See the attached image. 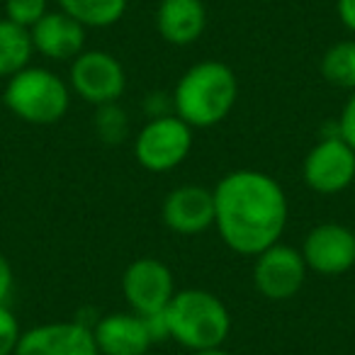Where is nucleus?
Returning <instances> with one entry per match:
<instances>
[{
	"label": "nucleus",
	"mask_w": 355,
	"mask_h": 355,
	"mask_svg": "<svg viewBox=\"0 0 355 355\" xmlns=\"http://www.w3.org/2000/svg\"><path fill=\"white\" fill-rule=\"evenodd\" d=\"M214 227L239 256H253L280 241L287 227V195L275 178L253 168L232 171L217 183Z\"/></svg>",
	"instance_id": "f257e3e1"
},
{
	"label": "nucleus",
	"mask_w": 355,
	"mask_h": 355,
	"mask_svg": "<svg viewBox=\"0 0 355 355\" xmlns=\"http://www.w3.org/2000/svg\"><path fill=\"white\" fill-rule=\"evenodd\" d=\"M236 100L239 78L232 66L205 59L180 76L173 90V112L193 129H209L229 117Z\"/></svg>",
	"instance_id": "f03ea898"
},
{
	"label": "nucleus",
	"mask_w": 355,
	"mask_h": 355,
	"mask_svg": "<svg viewBox=\"0 0 355 355\" xmlns=\"http://www.w3.org/2000/svg\"><path fill=\"white\" fill-rule=\"evenodd\" d=\"M168 338L188 348L190 353L222 348L232 334V314L214 292L188 287L173 295L163 311Z\"/></svg>",
	"instance_id": "7ed1b4c3"
},
{
	"label": "nucleus",
	"mask_w": 355,
	"mask_h": 355,
	"mask_svg": "<svg viewBox=\"0 0 355 355\" xmlns=\"http://www.w3.org/2000/svg\"><path fill=\"white\" fill-rule=\"evenodd\" d=\"M3 105L17 119L35 127H49L66 117L71 107V88L59 73L42 66H27L10 76L3 90Z\"/></svg>",
	"instance_id": "20e7f679"
},
{
	"label": "nucleus",
	"mask_w": 355,
	"mask_h": 355,
	"mask_svg": "<svg viewBox=\"0 0 355 355\" xmlns=\"http://www.w3.org/2000/svg\"><path fill=\"white\" fill-rule=\"evenodd\" d=\"M193 151V127L173 114L151 117L134 139V158L151 173L178 168Z\"/></svg>",
	"instance_id": "39448f33"
},
{
	"label": "nucleus",
	"mask_w": 355,
	"mask_h": 355,
	"mask_svg": "<svg viewBox=\"0 0 355 355\" xmlns=\"http://www.w3.org/2000/svg\"><path fill=\"white\" fill-rule=\"evenodd\" d=\"M69 88L80 100L95 105L117 103L127 90V73L122 61L103 49H90L71 61Z\"/></svg>",
	"instance_id": "423d86ee"
},
{
	"label": "nucleus",
	"mask_w": 355,
	"mask_h": 355,
	"mask_svg": "<svg viewBox=\"0 0 355 355\" xmlns=\"http://www.w3.org/2000/svg\"><path fill=\"white\" fill-rule=\"evenodd\" d=\"M302 178L319 195H338L355 185V151L338 137L324 134L302 163Z\"/></svg>",
	"instance_id": "0eeeda50"
},
{
	"label": "nucleus",
	"mask_w": 355,
	"mask_h": 355,
	"mask_svg": "<svg viewBox=\"0 0 355 355\" xmlns=\"http://www.w3.org/2000/svg\"><path fill=\"white\" fill-rule=\"evenodd\" d=\"M122 292L129 311L139 316H153L166 311L178 290L171 268L158 258L144 256L127 266L122 275Z\"/></svg>",
	"instance_id": "6e6552de"
},
{
	"label": "nucleus",
	"mask_w": 355,
	"mask_h": 355,
	"mask_svg": "<svg viewBox=\"0 0 355 355\" xmlns=\"http://www.w3.org/2000/svg\"><path fill=\"white\" fill-rule=\"evenodd\" d=\"M304 256L300 248H292L287 243H272L263 253L256 256L253 263V285L266 300L270 302H287L300 295L302 285L306 280Z\"/></svg>",
	"instance_id": "1a4fd4ad"
},
{
	"label": "nucleus",
	"mask_w": 355,
	"mask_h": 355,
	"mask_svg": "<svg viewBox=\"0 0 355 355\" xmlns=\"http://www.w3.org/2000/svg\"><path fill=\"white\" fill-rule=\"evenodd\" d=\"M302 256L309 270L324 277H338L355 266V232L345 224H316L302 243Z\"/></svg>",
	"instance_id": "9d476101"
},
{
	"label": "nucleus",
	"mask_w": 355,
	"mask_h": 355,
	"mask_svg": "<svg viewBox=\"0 0 355 355\" xmlns=\"http://www.w3.org/2000/svg\"><path fill=\"white\" fill-rule=\"evenodd\" d=\"M15 355H100L93 326L76 321H49L22 331Z\"/></svg>",
	"instance_id": "9b49d317"
},
{
	"label": "nucleus",
	"mask_w": 355,
	"mask_h": 355,
	"mask_svg": "<svg viewBox=\"0 0 355 355\" xmlns=\"http://www.w3.org/2000/svg\"><path fill=\"white\" fill-rule=\"evenodd\" d=\"M161 214L173 234L198 236L214 227V193L202 185H178L166 195Z\"/></svg>",
	"instance_id": "f8f14e48"
},
{
	"label": "nucleus",
	"mask_w": 355,
	"mask_h": 355,
	"mask_svg": "<svg viewBox=\"0 0 355 355\" xmlns=\"http://www.w3.org/2000/svg\"><path fill=\"white\" fill-rule=\"evenodd\" d=\"M95 345L100 355H148L156 340L148 321L134 311H110L93 324Z\"/></svg>",
	"instance_id": "ddd939ff"
},
{
	"label": "nucleus",
	"mask_w": 355,
	"mask_h": 355,
	"mask_svg": "<svg viewBox=\"0 0 355 355\" xmlns=\"http://www.w3.org/2000/svg\"><path fill=\"white\" fill-rule=\"evenodd\" d=\"M35 54L51 61H73L85 51V27L64 10L46 12L30 30Z\"/></svg>",
	"instance_id": "4468645a"
},
{
	"label": "nucleus",
	"mask_w": 355,
	"mask_h": 355,
	"mask_svg": "<svg viewBox=\"0 0 355 355\" xmlns=\"http://www.w3.org/2000/svg\"><path fill=\"white\" fill-rule=\"evenodd\" d=\"M207 27V8L202 0H161L156 10V30L168 44L190 46Z\"/></svg>",
	"instance_id": "2eb2a0df"
},
{
	"label": "nucleus",
	"mask_w": 355,
	"mask_h": 355,
	"mask_svg": "<svg viewBox=\"0 0 355 355\" xmlns=\"http://www.w3.org/2000/svg\"><path fill=\"white\" fill-rule=\"evenodd\" d=\"M35 54L30 30L0 17V78H10L30 66Z\"/></svg>",
	"instance_id": "dca6fc26"
},
{
	"label": "nucleus",
	"mask_w": 355,
	"mask_h": 355,
	"mask_svg": "<svg viewBox=\"0 0 355 355\" xmlns=\"http://www.w3.org/2000/svg\"><path fill=\"white\" fill-rule=\"evenodd\" d=\"M129 0H59V8L88 30L117 25L127 12Z\"/></svg>",
	"instance_id": "f3484780"
},
{
	"label": "nucleus",
	"mask_w": 355,
	"mask_h": 355,
	"mask_svg": "<svg viewBox=\"0 0 355 355\" xmlns=\"http://www.w3.org/2000/svg\"><path fill=\"white\" fill-rule=\"evenodd\" d=\"M321 76L329 85L340 90H355V40H340L321 56Z\"/></svg>",
	"instance_id": "a211bd4d"
},
{
	"label": "nucleus",
	"mask_w": 355,
	"mask_h": 355,
	"mask_svg": "<svg viewBox=\"0 0 355 355\" xmlns=\"http://www.w3.org/2000/svg\"><path fill=\"white\" fill-rule=\"evenodd\" d=\"M95 132L105 144H119L129 134V117L117 103L100 105L95 112Z\"/></svg>",
	"instance_id": "6ab92c4d"
},
{
	"label": "nucleus",
	"mask_w": 355,
	"mask_h": 355,
	"mask_svg": "<svg viewBox=\"0 0 355 355\" xmlns=\"http://www.w3.org/2000/svg\"><path fill=\"white\" fill-rule=\"evenodd\" d=\"M46 12L49 0H6V17L25 30H32Z\"/></svg>",
	"instance_id": "aec40b11"
},
{
	"label": "nucleus",
	"mask_w": 355,
	"mask_h": 355,
	"mask_svg": "<svg viewBox=\"0 0 355 355\" xmlns=\"http://www.w3.org/2000/svg\"><path fill=\"white\" fill-rule=\"evenodd\" d=\"M20 338L22 329L17 316L8 304H0V355H15Z\"/></svg>",
	"instance_id": "412c9836"
},
{
	"label": "nucleus",
	"mask_w": 355,
	"mask_h": 355,
	"mask_svg": "<svg viewBox=\"0 0 355 355\" xmlns=\"http://www.w3.org/2000/svg\"><path fill=\"white\" fill-rule=\"evenodd\" d=\"M336 129H338V137L355 151V90L345 100L343 110H340V117L336 119Z\"/></svg>",
	"instance_id": "4be33fe9"
},
{
	"label": "nucleus",
	"mask_w": 355,
	"mask_h": 355,
	"mask_svg": "<svg viewBox=\"0 0 355 355\" xmlns=\"http://www.w3.org/2000/svg\"><path fill=\"white\" fill-rule=\"evenodd\" d=\"M12 287H15V272L12 266L3 253H0V304H8L12 295Z\"/></svg>",
	"instance_id": "5701e85b"
},
{
	"label": "nucleus",
	"mask_w": 355,
	"mask_h": 355,
	"mask_svg": "<svg viewBox=\"0 0 355 355\" xmlns=\"http://www.w3.org/2000/svg\"><path fill=\"white\" fill-rule=\"evenodd\" d=\"M336 12H338V20L343 22L345 30L355 35V0H338Z\"/></svg>",
	"instance_id": "b1692460"
},
{
	"label": "nucleus",
	"mask_w": 355,
	"mask_h": 355,
	"mask_svg": "<svg viewBox=\"0 0 355 355\" xmlns=\"http://www.w3.org/2000/svg\"><path fill=\"white\" fill-rule=\"evenodd\" d=\"M190 355H232V353H227L224 348H207V350H195Z\"/></svg>",
	"instance_id": "393cba45"
}]
</instances>
